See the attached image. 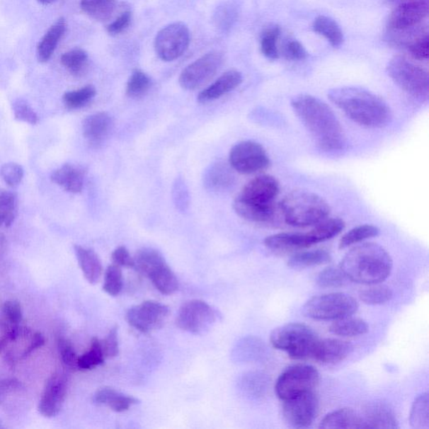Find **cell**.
Wrapping results in <instances>:
<instances>
[{
	"mask_svg": "<svg viewBox=\"0 0 429 429\" xmlns=\"http://www.w3.org/2000/svg\"><path fill=\"white\" fill-rule=\"evenodd\" d=\"M291 106L319 148L326 151L343 149V127L327 103L314 96L300 94L292 99Z\"/></svg>",
	"mask_w": 429,
	"mask_h": 429,
	"instance_id": "1",
	"label": "cell"
},
{
	"mask_svg": "<svg viewBox=\"0 0 429 429\" xmlns=\"http://www.w3.org/2000/svg\"><path fill=\"white\" fill-rule=\"evenodd\" d=\"M328 98L360 126L381 129L391 122L392 112L389 104L368 90L343 86L331 90Z\"/></svg>",
	"mask_w": 429,
	"mask_h": 429,
	"instance_id": "2",
	"label": "cell"
},
{
	"mask_svg": "<svg viewBox=\"0 0 429 429\" xmlns=\"http://www.w3.org/2000/svg\"><path fill=\"white\" fill-rule=\"evenodd\" d=\"M392 259L382 246L366 243L354 246L342 260L340 268L348 280L362 285L380 284L392 270Z\"/></svg>",
	"mask_w": 429,
	"mask_h": 429,
	"instance_id": "3",
	"label": "cell"
},
{
	"mask_svg": "<svg viewBox=\"0 0 429 429\" xmlns=\"http://www.w3.org/2000/svg\"><path fill=\"white\" fill-rule=\"evenodd\" d=\"M280 209L286 223L297 227L316 225L331 214L326 200L307 190H294L286 195Z\"/></svg>",
	"mask_w": 429,
	"mask_h": 429,
	"instance_id": "4",
	"label": "cell"
},
{
	"mask_svg": "<svg viewBox=\"0 0 429 429\" xmlns=\"http://www.w3.org/2000/svg\"><path fill=\"white\" fill-rule=\"evenodd\" d=\"M319 338L304 324L290 323L275 328L270 342L273 348L285 350L294 360L311 359Z\"/></svg>",
	"mask_w": 429,
	"mask_h": 429,
	"instance_id": "5",
	"label": "cell"
},
{
	"mask_svg": "<svg viewBox=\"0 0 429 429\" xmlns=\"http://www.w3.org/2000/svg\"><path fill=\"white\" fill-rule=\"evenodd\" d=\"M387 74L404 93L414 98L427 100L429 93V76L426 70L407 58L396 56L387 67Z\"/></svg>",
	"mask_w": 429,
	"mask_h": 429,
	"instance_id": "6",
	"label": "cell"
},
{
	"mask_svg": "<svg viewBox=\"0 0 429 429\" xmlns=\"http://www.w3.org/2000/svg\"><path fill=\"white\" fill-rule=\"evenodd\" d=\"M359 304L353 296L345 293H333L314 296L304 304L305 316L318 321H336L353 316L358 311Z\"/></svg>",
	"mask_w": 429,
	"mask_h": 429,
	"instance_id": "7",
	"label": "cell"
},
{
	"mask_svg": "<svg viewBox=\"0 0 429 429\" xmlns=\"http://www.w3.org/2000/svg\"><path fill=\"white\" fill-rule=\"evenodd\" d=\"M319 374L309 365H294L285 370L276 382V394L282 401L311 391L319 384Z\"/></svg>",
	"mask_w": 429,
	"mask_h": 429,
	"instance_id": "8",
	"label": "cell"
},
{
	"mask_svg": "<svg viewBox=\"0 0 429 429\" xmlns=\"http://www.w3.org/2000/svg\"><path fill=\"white\" fill-rule=\"evenodd\" d=\"M190 43V33L184 23L175 22L159 31L154 40L157 56L164 62H173L180 58Z\"/></svg>",
	"mask_w": 429,
	"mask_h": 429,
	"instance_id": "9",
	"label": "cell"
},
{
	"mask_svg": "<svg viewBox=\"0 0 429 429\" xmlns=\"http://www.w3.org/2000/svg\"><path fill=\"white\" fill-rule=\"evenodd\" d=\"M229 164L240 174L251 175L265 171L270 166V159L261 144L255 141L246 140L232 147Z\"/></svg>",
	"mask_w": 429,
	"mask_h": 429,
	"instance_id": "10",
	"label": "cell"
},
{
	"mask_svg": "<svg viewBox=\"0 0 429 429\" xmlns=\"http://www.w3.org/2000/svg\"><path fill=\"white\" fill-rule=\"evenodd\" d=\"M217 319V312L205 301L193 299L181 305L176 317L178 327L193 334H203Z\"/></svg>",
	"mask_w": 429,
	"mask_h": 429,
	"instance_id": "11",
	"label": "cell"
},
{
	"mask_svg": "<svg viewBox=\"0 0 429 429\" xmlns=\"http://www.w3.org/2000/svg\"><path fill=\"white\" fill-rule=\"evenodd\" d=\"M223 62V55L212 52L187 66L182 71L179 82L182 88L193 91L198 89L216 75Z\"/></svg>",
	"mask_w": 429,
	"mask_h": 429,
	"instance_id": "12",
	"label": "cell"
},
{
	"mask_svg": "<svg viewBox=\"0 0 429 429\" xmlns=\"http://www.w3.org/2000/svg\"><path fill=\"white\" fill-rule=\"evenodd\" d=\"M280 190V183L275 177L263 175L250 181L236 198L254 207L275 209V200Z\"/></svg>",
	"mask_w": 429,
	"mask_h": 429,
	"instance_id": "13",
	"label": "cell"
},
{
	"mask_svg": "<svg viewBox=\"0 0 429 429\" xmlns=\"http://www.w3.org/2000/svg\"><path fill=\"white\" fill-rule=\"evenodd\" d=\"M282 414L287 424L301 428L312 424L319 413V400L314 391L285 400Z\"/></svg>",
	"mask_w": 429,
	"mask_h": 429,
	"instance_id": "14",
	"label": "cell"
},
{
	"mask_svg": "<svg viewBox=\"0 0 429 429\" xmlns=\"http://www.w3.org/2000/svg\"><path fill=\"white\" fill-rule=\"evenodd\" d=\"M170 309L166 305L156 301H144L127 310L126 319L135 330L149 333L164 326Z\"/></svg>",
	"mask_w": 429,
	"mask_h": 429,
	"instance_id": "15",
	"label": "cell"
},
{
	"mask_svg": "<svg viewBox=\"0 0 429 429\" xmlns=\"http://www.w3.org/2000/svg\"><path fill=\"white\" fill-rule=\"evenodd\" d=\"M68 389L66 374L55 373L48 379L40 401L38 410L45 418L56 417L61 412Z\"/></svg>",
	"mask_w": 429,
	"mask_h": 429,
	"instance_id": "16",
	"label": "cell"
},
{
	"mask_svg": "<svg viewBox=\"0 0 429 429\" xmlns=\"http://www.w3.org/2000/svg\"><path fill=\"white\" fill-rule=\"evenodd\" d=\"M428 15V1L399 4L391 13L387 26L389 31L403 30L417 26Z\"/></svg>",
	"mask_w": 429,
	"mask_h": 429,
	"instance_id": "17",
	"label": "cell"
},
{
	"mask_svg": "<svg viewBox=\"0 0 429 429\" xmlns=\"http://www.w3.org/2000/svg\"><path fill=\"white\" fill-rule=\"evenodd\" d=\"M353 349V345L348 341L337 339H319L311 359L322 364H336L348 358Z\"/></svg>",
	"mask_w": 429,
	"mask_h": 429,
	"instance_id": "18",
	"label": "cell"
},
{
	"mask_svg": "<svg viewBox=\"0 0 429 429\" xmlns=\"http://www.w3.org/2000/svg\"><path fill=\"white\" fill-rule=\"evenodd\" d=\"M243 82V76L236 70L228 71L222 74L207 88H205L198 96V100L200 103L212 102L231 92Z\"/></svg>",
	"mask_w": 429,
	"mask_h": 429,
	"instance_id": "19",
	"label": "cell"
},
{
	"mask_svg": "<svg viewBox=\"0 0 429 429\" xmlns=\"http://www.w3.org/2000/svg\"><path fill=\"white\" fill-rule=\"evenodd\" d=\"M232 170L234 168L227 163L219 161L213 164L205 171V188L214 193H222L231 189L235 183V176Z\"/></svg>",
	"mask_w": 429,
	"mask_h": 429,
	"instance_id": "20",
	"label": "cell"
},
{
	"mask_svg": "<svg viewBox=\"0 0 429 429\" xmlns=\"http://www.w3.org/2000/svg\"><path fill=\"white\" fill-rule=\"evenodd\" d=\"M264 245L275 253L296 252L311 246L307 234H278L266 237Z\"/></svg>",
	"mask_w": 429,
	"mask_h": 429,
	"instance_id": "21",
	"label": "cell"
},
{
	"mask_svg": "<svg viewBox=\"0 0 429 429\" xmlns=\"http://www.w3.org/2000/svg\"><path fill=\"white\" fill-rule=\"evenodd\" d=\"M111 127V117L107 113H98L85 118L82 123V131L88 143L97 146L108 135Z\"/></svg>",
	"mask_w": 429,
	"mask_h": 429,
	"instance_id": "22",
	"label": "cell"
},
{
	"mask_svg": "<svg viewBox=\"0 0 429 429\" xmlns=\"http://www.w3.org/2000/svg\"><path fill=\"white\" fill-rule=\"evenodd\" d=\"M84 168L66 164L52 173L51 179L68 193L77 194L84 189Z\"/></svg>",
	"mask_w": 429,
	"mask_h": 429,
	"instance_id": "23",
	"label": "cell"
},
{
	"mask_svg": "<svg viewBox=\"0 0 429 429\" xmlns=\"http://www.w3.org/2000/svg\"><path fill=\"white\" fill-rule=\"evenodd\" d=\"M364 428H399V421L392 410L385 404H373L362 415Z\"/></svg>",
	"mask_w": 429,
	"mask_h": 429,
	"instance_id": "24",
	"label": "cell"
},
{
	"mask_svg": "<svg viewBox=\"0 0 429 429\" xmlns=\"http://www.w3.org/2000/svg\"><path fill=\"white\" fill-rule=\"evenodd\" d=\"M74 250L77 261L86 280L90 284H97L103 275V264L98 254L93 250L79 245H75Z\"/></svg>",
	"mask_w": 429,
	"mask_h": 429,
	"instance_id": "25",
	"label": "cell"
},
{
	"mask_svg": "<svg viewBox=\"0 0 429 429\" xmlns=\"http://www.w3.org/2000/svg\"><path fill=\"white\" fill-rule=\"evenodd\" d=\"M66 30L67 22L62 17L50 27L38 47V57L40 62H47L52 58Z\"/></svg>",
	"mask_w": 429,
	"mask_h": 429,
	"instance_id": "26",
	"label": "cell"
},
{
	"mask_svg": "<svg viewBox=\"0 0 429 429\" xmlns=\"http://www.w3.org/2000/svg\"><path fill=\"white\" fill-rule=\"evenodd\" d=\"M94 403L107 406L116 413L126 412L132 406L139 404V400L122 394L111 387H103L96 392Z\"/></svg>",
	"mask_w": 429,
	"mask_h": 429,
	"instance_id": "27",
	"label": "cell"
},
{
	"mask_svg": "<svg viewBox=\"0 0 429 429\" xmlns=\"http://www.w3.org/2000/svg\"><path fill=\"white\" fill-rule=\"evenodd\" d=\"M319 428H364L362 415L351 408L334 411L323 418Z\"/></svg>",
	"mask_w": 429,
	"mask_h": 429,
	"instance_id": "28",
	"label": "cell"
},
{
	"mask_svg": "<svg viewBox=\"0 0 429 429\" xmlns=\"http://www.w3.org/2000/svg\"><path fill=\"white\" fill-rule=\"evenodd\" d=\"M345 223L340 218L326 219L307 234L310 245L313 246L322 241L333 239L345 229Z\"/></svg>",
	"mask_w": 429,
	"mask_h": 429,
	"instance_id": "29",
	"label": "cell"
},
{
	"mask_svg": "<svg viewBox=\"0 0 429 429\" xmlns=\"http://www.w3.org/2000/svg\"><path fill=\"white\" fill-rule=\"evenodd\" d=\"M134 262L135 270L146 278H149L155 269L166 263L161 253L149 248L139 250L134 257Z\"/></svg>",
	"mask_w": 429,
	"mask_h": 429,
	"instance_id": "30",
	"label": "cell"
},
{
	"mask_svg": "<svg viewBox=\"0 0 429 429\" xmlns=\"http://www.w3.org/2000/svg\"><path fill=\"white\" fill-rule=\"evenodd\" d=\"M368 331L369 326L364 319L351 316L336 319L330 327L332 334L341 337L362 336Z\"/></svg>",
	"mask_w": 429,
	"mask_h": 429,
	"instance_id": "31",
	"label": "cell"
},
{
	"mask_svg": "<svg viewBox=\"0 0 429 429\" xmlns=\"http://www.w3.org/2000/svg\"><path fill=\"white\" fill-rule=\"evenodd\" d=\"M155 289L164 295L175 294L179 289V281L167 263L154 271L148 278Z\"/></svg>",
	"mask_w": 429,
	"mask_h": 429,
	"instance_id": "32",
	"label": "cell"
},
{
	"mask_svg": "<svg viewBox=\"0 0 429 429\" xmlns=\"http://www.w3.org/2000/svg\"><path fill=\"white\" fill-rule=\"evenodd\" d=\"M331 256L326 250L317 249L307 252L297 253L292 256L287 266L294 269H303L314 266L323 265L330 263Z\"/></svg>",
	"mask_w": 429,
	"mask_h": 429,
	"instance_id": "33",
	"label": "cell"
},
{
	"mask_svg": "<svg viewBox=\"0 0 429 429\" xmlns=\"http://www.w3.org/2000/svg\"><path fill=\"white\" fill-rule=\"evenodd\" d=\"M118 0H81V11L98 21H107L113 16Z\"/></svg>",
	"mask_w": 429,
	"mask_h": 429,
	"instance_id": "34",
	"label": "cell"
},
{
	"mask_svg": "<svg viewBox=\"0 0 429 429\" xmlns=\"http://www.w3.org/2000/svg\"><path fill=\"white\" fill-rule=\"evenodd\" d=\"M313 30L323 35L332 47H339L344 42V35L341 27L331 18L325 16H318L313 23Z\"/></svg>",
	"mask_w": 429,
	"mask_h": 429,
	"instance_id": "35",
	"label": "cell"
},
{
	"mask_svg": "<svg viewBox=\"0 0 429 429\" xmlns=\"http://www.w3.org/2000/svg\"><path fill=\"white\" fill-rule=\"evenodd\" d=\"M19 202L16 193L6 189H0V227H8L15 222Z\"/></svg>",
	"mask_w": 429,
	"mask_h": 429,
	"instance_id": "36",
	"label": "cell"
},
{
	"mask_svg": "<svg viewBox=\"0 0 429 429\" xmlns=\"http://www.w3.org/2000/svg\"><path fill=\"white\" fill-rule=\"evenodd\" d=\"M429 399L428 394H423L415 399L411 409L410 424L415 429L429 428Z\"/></svg>",
	"mask_w": 429,
	"mask_h": 429,
	"instance_id": "37",
	"label": "cell"
},
{
	"mask_svg": "<svg viewBox=\"0 0 429 429\" xmlns=\"http://www.w3.org/2000/svg\"><path fill=\"white\" fill-rule=\"evenodd\" d=\"M380 234V229L374 225H360L353 228L341 237L339 248L344 249L349 246L362 243L365 240L372 239Z\"/></svg>",
	"mask_w": 429,
	"mask_h": 429,
	"instance_id": "38",
	"label": "cell"
},
{
	"mask_svg": "<svg viewBox=\"0 0 429 429\" xmlns=\"http://www.w3.org/2000/svg\"><path fill=\"white\" fill-rule=\"evenodd\" d=\"M62 66L74 76H80L86 70L88 63V55L84 50L75 48L64 53L61 57Z\"/></svg>",
	"mask_w": 429,
	"mask_h": 429,
	"instance_id": "39",
	"label": "cell"
},
{
	"mask_svg": "<svg viewBox=\"0 0 429 429\" xmlns=\"http://www.w3.org/2000/svg\"><path fill=\"white\" fill-rule=\"evenodd\" d=\"M392 296L394 293L389 287L379 284L370 285L359 293L360 300L369 305L384 304L389 302Z\"/></svg>",
	"mask_w": 429,
	"mask_h": 429,
	"instance_id": "40",
	"label": "cell"
},
{
	"mask_svg": "<svg viewBox=\"0 0 429 429\" xmlns=\"http://www.w3.org/2000/svg\"><path fill=\"white\" fill-rule=\"evenodd\" d=\"M97 91L92 85L84 86L79 90L72 91L63 96V102L71 110L84 108L94 98Z\"/></svg>",
	"mask_w": 429,
	"mask_h": 429,
	"instance_id": "41",
	"label": "cell"
},
{
	"mask_svg": "<svg viewBox=\"0 0 429 429\" xmlns=\"http://www.w3.org/2000/svg\"><path fill=\"white\" fill-rule=\"evenodd\" d=\"M105 359L106 358L103 353L101 342L98 338H93L89 350L79 358L77 366L81 371H88L103 364Z\"/></svg>",
	"mask_w": 429,
	"mask_h": 429,
	"instance_id": "42",
	"label": "cell"
},
{
	"mask_svg": "<svg viewBox=\"0 0 429 429\" xmlns=\"http://www.w3.org/2000/svg\"><path fill=\"white\" fill-rule=\"evenodd\" d=\"M151 86V80L149 76L142 71L135 70L127 81L126 94L132 98L143 97L149 92Z\"/></svg>",
	"mask_w": 429,
	"mask_h": 429,
	"instance_id": "43",
	"label": "cell"
},
{
	"mask_svg": "<svg viewBox=\"0 0 429 429\" xmlns=\"http://www.w3.org/2000/svg\"><path fill=\"white\" fill-rule=\"evenodd\" d=\"M348 281V278L341 268L333 266L324 269L316 278L317 285L324 289L342 287L345 285Z\"/></svg>",
	"mask_w": 429,
	"mask_h": 429,
	"instance_id": "44",
	"label": "cell"
},
{
	"mask_svg": "<svg viewBox=\"0 0 429 429\" xmlns=\"http://www.w3.org/2000/svg\"><path fill=\"white\" fill-rule=\"evenodd\" d=\"M123 286L122 268L116 264L109 265L105 271L103 290L111 296L121 293Z\"/></svg>",
	"mask_w": 429,
	"mask_h": 429,
	"instance_id": "45",
	"label": "cell"
},
{
	"mask_svg": "<svg viewBox=\"0 0 429 429\" xmlns=\"http://www.w3.org/2000/svg\"><path fill=\"white\" fill-rule=\"evenodd\" d=\"M280 29L278 26L270 27L263 32L261 38V52L268 59L276 60L278 58V40Z\"/></svg>",
	"mask_w": 429,
	"mask_h": 429,
	"instance_id": "46",
	"label": "cell"
},
{
	"mask_svg": "<svg viewBox=\"0 0 429 429\" xmlns=\"http://www.w3.org/2000/svg\"><path fill=\"white\" fill-rule=\"evenodd\" d=\"M268 378L262 374L251 373L243 381L244 390L255 398H260L265 394L268 389Z\"/></svg>",
	"mask_w": 429,
	"mask_h": 429,
	"instance_id": "47",
	"label": "cell"
},
{
	"mask_svg": "<svg viewBox=\"0 0 429 429\" xmlns=\"http://www.w3.org/2000/svg\"><path fill=\"white\" fill-rule=\"evenodd\" d=\"M236 11L234 4L227 3L217 8L214 21L219 30L227 31L231 28L236 20Z\"/></svg>",
	"mask_w": 429,
	"mask_h": 429,
	"instance_id": "48",
	"label": "cell"
},
{
	"mask_svg": "<svg viewBox=\"0 0 429 429\" xmlns=\"http://www.w3.org/2000/svg\"><path fill=\"white\" fill-rule=\"evenodd\" d=\"M13 110L17 120L28 122L31 125H38L39 122L38 114L24 100L19 99L13 103Z\"/></svg>",
	"mask_w": 429,
	"mask_h": 429,
	"instance_id": "49",
	"label": "cell"
},
{
	"mask_svg": "<svg viewBox=\"0 0 429 429\" xmlns=\"http://www.w3.org/2000/svg\"><path fill=\"white\" fill-rule=\"evenodd\" d=\"M1 176L8 186L15 187L21 184L24 178V168L19 164L7 163L1 168Z\"/></svg>",
	"mask_w": 429,
	"mask_h": 429,
	"instance_id": "50",
	"label": "cell"
},
{
	"mask_svg": "<svg viewBox=\"0 0 429 429\" xmlns=\"http://www.w3.org/2000/svg\"><path fill=\"white\" fill-rule=\"evenodd\" d=\"M59 350H60L61 358L62 362L65 366L73 371L79 370L77 366V362H79V357L76 354L74 348L70 341L65 339H60L58 342Z\"/></svg>",
	"mask_w": 429,
	"mask_h": 429,
	"instance_id": "51",
	"label": "cell"
},
{
	"mask_svg": "<svg viewBox=\"0 0 429 429\" xmlns=\"http://www.w3.org/2000/svg\"><path fill=\"white\" fill-rule=\"evenodd\" d=\"M105 358H113L120 353V344H118V327L114 326L109 331L104 340H100Z\"/></svg>",
	"mask_w": 429,
	"mask_h": 429,
	"instance_id": "52",
	"label": "cell"
},
{
	"mask_svg": "<svg viewBox=\"0 0 429 429\" xmlns=\"http://www.w3.org/2000/svg\"><path fill=\"white\" fill-rule=\"evenodd\" d=\"M173 198L178 209L184 212L189 207L190 196L188 190L181 179H178L173 186Z\"/></svg>",
	"mask_w": 429,
	"mask_h": 429,
	"instance_id": "53",
	"label": "cell"
},
{
	"mask_svg": "<svg viewBox=\"0 0 429 429\" xmlns=\"http://www.w3.org/2000/svg\"><path fill=\"white\" fill-rule=\"evenodd\" d=\"M429 38L428 33L415 40L408 47V51L414 59L418 61H426L428 58Z\"/></svg>",
	"mask_w": 429,
	"mask_h": 429,
	"instance_id": "54",
	"label": "cell"
},
{
	"mask_svg": "<svg viewBox=\"0 0 429 429\" xmlns=\"http://www.w3.org/2000/svg\"><path fill=\"white\" fill-rule=\"evenodd\" d=\"M3 313L8 321L13 325H19L22 321L23 314L21 305L18 301L10 300L3 305Z\"/></svg>",
	"mask_w": 429,
	"mask_h": 429,
	"instance_id": "55",
	"label": "cell"
},
{
	"mask_svg": "<svg viewBox=\"0 0 429 429\" xmlns=\"http://www.w3.org/2000/svg\"><path fill=\"white\" fill-rule=\"evenodd\" d=\"M285 56L291 61H302L307 57V52L298 40H290L285 45Z\"/></svg>",
	"mask_w": 429,
	"mask_h": 429,
	"instance_id": "56",
	"label": "cell"
},
{
	"mask_svg": "<svg viewBox=\"0 0 429 429\" xmlns=\"http://www.w3.org/2000/svg\"><path fill=\"white\" fill-rule=\"evenodd\" d=\"M132 13L125 11L122 13L120 17H118L115 21L108 25L107 31L109 35H117L125 31L131 24Z\"/></svg>",
	"mask_w": 429,
	"mask_h": 429,
	"instance_id": "57",
	"label": "cell"
},
{
	"mask_svg": "<svg viewBox=\"0 0 429 429\" xmlns=\"http://www.w3.org/2000/svg\"><path fill=\"white\" fill-rule=\"evenodd\" d=\"M112 260L114 264L121 268H134V258L131 257L129 250L125 246H118L114 250L112 254Z\"/></svg>",
	"mask_w": 429,
	"mask_h": 429,
	"instance_id": "58",
	"label": "cell"
},
{
	"mask_svg": "<svg viewBox=\"0 0 429 429\" xmlns=\"http://www.w3.org/2000/svg\"><path fill=\"white\" fill-rule=\"evenodd\" d=\"M45 337L40 332L33 333V335L30 337V342L27 348L25 350V353H23V358L27 357V355H30L32 351H34L36 349L41 348L45 344Z\"/></svg>",
	"mask_w": 429,
	"mask_h": 429,
	"instance_id": "59",
	"label": "cell"
},
{
	"mask_svg": "<svg viewBox=\"0 0 429 429\" xmlns=\"http://www.w3.org/2000/svg\"><path fill=\"white\" fill-rule=\"evenodd\" d=\"M13 384H15V382H13V381L0 382V398H1L4 391H6L7 389H11V387H13Z\"/></svg>",
	"mask_w": 429,
	"mask_h": 429,
	"instance_id": "60",
	"label": "cell"
},
{
	"mask_svg": "<svg viewBox=\"0 0 429 429\" xmlns=\"http://www.w3.org/2000/svg\"><path fill=\"white\" fill-rule=\"evenodd\" d=\"M387 1L391 4H401L408 2H415V1H428V0H387Z\"/></svg>",
	"mask_w": 429,
	"mask_h": 429,
	"instance_id": "61",
	"label": "cell"
},
{
	"mask_svg": "<svg viewBox=\"0 0 429 429\" xmlns=\"http://www.w3.org/2000/svg\"><path fill=\"white\" fill-rule=\"evenodd\" d=\"M54 1L55 0H38V2L42 4H49Z\"/></svg>",
	"mask_w": 429,
	"mask_h": 429,
	"instance_id": "62",
	"label": "cell"
}]
</instances>
